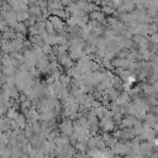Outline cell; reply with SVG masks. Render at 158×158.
<instances>
[{"label":"cell","mask_w":158,"mask_h":158,"mask_svg":"<svg viewBox=\"0 0 158 158\" xmlns=\"http://www.w3.org/2000/svg\"><path fill=\"white\" fill-rule=\"evenodd\" d=\"M60 128H62V131H63L64 135H70V133H73V131H74L73 125H72V122H70L69 120H65V121L62 123Z\"/></svg>","instance_id":"cell-3"},{"label":"cell","mask_w":158,"mask_h":158,"mask_svg":"<svg viewBox=\"0 0 158 158\" xmlns=\"http://www.w3.org/2000/svg\"><path fill=\"white\" fill-rule=\"evenodd\" d=\"M102 11H104V12H109V14H111V12L114 11V9H111V7H104Z\"/></svg>","instance_id":"cell-6"},{"label":"cell","mask_w":158,"mask_h":158,"mask_svg":"<svg viewBox=\"0 0 158 158\" xmlns=\"http://www.w3.org/2000/svg\"><path fill=\"white\" fill-rule=\"evenodd\" d=\"M101 127L105 130V131H111L114 128V125H115V121H112V118H110L109 116H104L101 122H100Z\"/></svg>","instance_id":"cell-1"},{"label":"cell","mask_w":158,"mask_h":158,"mask_svg":"<svg viewBox=\"0 0 158 158\" xmlns=\"http://www.w3.org/2000/svg\"><path fill=\"white\" fill-rule=\"evenodd\" d=\"M51 22H52V25H53V27H54L56 31H58V32H60V33L64 31L63 22L60 21L59 17H57V16H52V17H51Z\"/></svg>","instance_id":"cell-2"},{"label":"cell","mask_w":158,"mask_h":158,"mask_svg":"<svg viewBox=\"0 0 158 158\" xmlns=\"http://www.w3.org/2000/svg\"><path fill=\"white\" fill-rule=\"evenodd\" d=\"M15 120H16V123H17L19 126H21V127L25 126V118H23V116H20V115H19Z\"/></svg>","instance_id":"cell-5"},{"label":"cell","mask_w":158,"mask_h":158,"mask_svg":"<svg viewBox=\"0 0 158 158\" xmlns=\"http://www.w3.org/2000/svg\"><path fill=\"white\" fill-rule=\"evenodd\" d=\"M15 28H16V31H19V32H26V27H25V25L23 23H21V22H17L16 25H15Z\"/></svg>","instance_id":"cell-4"}]
</instances>
